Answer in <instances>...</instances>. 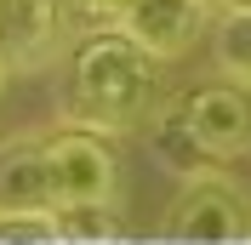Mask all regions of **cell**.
Returning <instances> with one entry per match:
<instances>
[{
	"label": "cell",
	"instance_id": "15",
	"mask_svg": "<svg viewBox=\"0 0 251 245\" xmlns=\"http://www.w3.org/2000/svg\"><path fill=\"white\" fill-rule=\"evenodd\" d=\"M246 245H251V240H246Z\"/></svg>",
	"mask_w": 251,
	"mask_h": 245
},
{
	"label": "cell",
	"instance_id": "10",
	"mask_svg": "<svg viewBox=\"0 0 251 245\" xmlns=\"http://www.w3.org/2000/svg\"><path fill=\"white\" fill-rule=\"evenodd\" d=\"M0 245H63L57 211H6L0 217Z\"/></svg>",
	"mask_w": 251,
	"mask_h": 245
},
{
	"label": "cell",
	"instance_id": "8",
	"mask_svg": "<svg viewBox=\"0 0 251 245\" xmlns=\"http://www.w3.org/2000/svg\"><path fill=\"white\" fill-rule=\"evenodd\" d=\"M154 154H160V166H172L177 177H200V171L217 166V160L205 154V143L188 131L183 108H172V114H160V120H154Z\"/></svg>",
	"mask_w": 251,
	"mask_h": 245
},
{
	"label": "cell",
	"instance_id": "14",
	"mask_svg": "<svg viewBox=\"0 0 251 245\" xmlns=\"http://www.w3.org/2000/svg\"><path fill=\"white\" fill-rule=\"evenodd\" d=\"M205 6H211V0H205Z\"/></svg>",
	"mask_w": 251,
	"mask_h": 245
},
{
	"label": "cell",
	"instance_id": "13",
	"mask_svg": "<svg viewBox=\"0 0 251 245\" xmlns=\"http://www.w3.org/2000/svg\"><path fill=\"white\" fill-rule=\"evenodd\" d=\"M228 12H251V0H228Z\"/></svg>",
	"mask_w": 251,
	"mask_h": 245
},
{
	"label": "cell",
	"instance_id": "12",
	"mask_svg": "<svg viewBox=\"0 0 251 245\" xmlns=\"http://www.w3.org/2000/svg\"><path fill=\"white\" fill-rule=\"evenodd\" d=\"M131 0H63V17H75L86 29H120Z\"/></svg>",
	"mask_w": 251,
	"mask_h": 245
},
{
	"label": "cell",
	"instance_id": "6",
	"mask_svg": "<svg viewBox=\"0 0 251 245\" xmlns=\"http://www.w3.org/2000/svg\"><path fill=\"white\" fill-rule=\"evenodd\" d=\"M6 211H57L46 137H12V143H0V217Z\"/></svg>",
	"mask_w": 251,
	"mask_h": 245
},
{
	"label": "cell",
	"instance_id": "4",
	"mask_svg": "<svg viewBox=\"0 0 251 245\" xmlns=\"http://www.w3.org/2000/svg\"><path fill=\"white\" fill-rule=\"evenodd\" d=\"M177 108H183L188 131L205 143L211 160H234V154L251 148V86H246V80H211V86H194Z\"/></svg>",
	"mask_w": 251,
	"mask_h": 245
},
{
	"label": "cell",
	"instance_id": "5",
	"mask_svg": "<svg viewBox=\"0 0 251 245\" xmlns=\"http://www.w3.org/2000/svg\"><path fill=\"white\" fill-rule=\"evenodd\" d=\"M200 23H205V0H131L120 29L166 63V57H183L200 40Z\"/></svg>",
	"mask_w": 251,
	"mask_h": 245
},
{
	"label": "cell",
	"instance_id": "2",
	"mask_svg": "<svg viewBox=\"0 0 251 245\" xmlns=\"http://www.w3.org/2000/svg\"><path fill=\"white\" fill-rule=\"evenodd\" d=\"M172 245H246L251 240V199L234 177H223L217 166L188 177V188L177 194L172 222H166Z\"/></svg>",
	"mask_w": 251,
	"mask_h": 245
},
{
	"label": "cell",
	"instance_id": "7",
	"mask_svg": "<svg viewBox=\"0 0 251 245\" xmlns=\"http://www.w3.org/2000/svg\"><path fill=\"white\" fill-rule=\"evenodd\" d=\"M63 29V0H0V51L12 63H40Z\"/></svg>",
	"mask_w": 251,
	"mask_h": 245
},
{
	"label": "cell",
	"instance_id": "3",
	"mask_svg": "<svg viewBox=\"0 0 251 245\" xmlns=\"http://www.w3.org/2000/svg\"><path fill=\"white\" fill-rule=\"evenodd\" d=\"M46 160H51L57 205H109L114 199V154L103 143V131H86V125L51 131Z\"/></svg>",
	"mask_w": 251,
	"mask_h": 245
},
{
	"label": "cell",
	"instance_id": "9",
	"mask_svg": "<svg viewBox=\"0 0 251 245\" xmlns=\"http://www.w3.org/2000/svg\"><path fill=\"white\" fill-rule=\"evenodd\" d=\"M217 63H223V74L251 86V12H228L217 23Z\"/></svg>",
	"mask_w": 251,
	"mask_h": 245
},
{
	"label": "cell",
	"instance_id": "1",
	"mask_svg": "<svg viewBox=\"0 0 251 245\" xmlns=\"http://www.w3.org/2000/svg\"><path fill=\"white\" fill-rule=\"evenodd\" d=\"M160 86V57L126 29H92L69 63V120L86 131H131L149 120Z\"/></svg>",
	"mask_w": 251,
	"mask_h": 245
},
{
	"label": "cell",
	"instance_id": "11",
	"mask_svg": "<svg viewBox=\"0 0 251 245\" xmlns=\"http://www.w3.org/2000/svg\"><path fill=\"white\" fill-rule=\"evenodd\" d=\"M57 217H63V245H109L114 240L109 205H57Z\"/></svg>",
	"mask_w": 251,
	"mask_h": 245
}]
</instances>
